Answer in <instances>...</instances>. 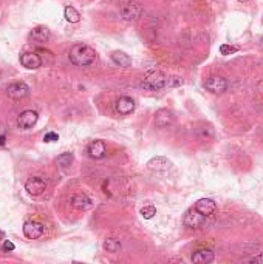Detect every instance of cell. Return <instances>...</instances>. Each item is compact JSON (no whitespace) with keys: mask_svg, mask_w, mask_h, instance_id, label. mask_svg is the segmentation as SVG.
I'll use <instances>...</instances> for the list:
<instances>
[{"mask_svg":"<svg viewBox=\"0 0 263 264\" xmlns=\"http://www.w3.org/2000/svg\"><path fill=\"white\" fill-rule=\"evenodd\" d=\"M68 59L76 66H90L96 61V53L89 45L76 44L68 51Z\"/></svg>","mask_w":263,"mask_h":264,"instance_id":"6da1fadb","label":"cell"},{"mask_svg":"<svg viewBox=\"0 0 263 264\" xmlns=\"http://www.w3.org/2000/svg\"><path fill=\"white\" fill-rule=\"evenodd\" d=\"M140 85L147 91H160L167 87V76L163 74L161 71H150L144 76Z\"/></svg>","mask_w":263,"mask_h":264,"instance_id":"7a4b0ae2","label":"cell"},{"mask_svg":"<svg viewBox=\"0 0 263 264\" xmlns=\"http://www.w3.org/2000/svg\"><path fill=\"white\" fill-rule=\"evenodd\" d=\"M6 94H8V97H11V99H16V101L24 99V97L30 94V87L22 81H17L6 87Z\"/></svg>","mask_w":263,"mask_h":264,"instance_id":"3957f363","label":"cell"},{"mask_svg":"<svg viewBox=\"0 0 263 264\" xmlns=\"http://www.w3.org/2000/svg\"><path fill=\"white\" fill-rule=\"evenodd\" d=\"M204 221H206V217L204 215H201L198 210L195 209H191L186 212V215H184L183 218V224L186 226L188 229H200Z\"/></svg>","mask_w":263,"mask_h":264,"instance_id":"277c9868","label":"cell"},{"mask_svg":"<svg viewBox=\"0 0 263 264\" xmlns=\"http://www.w3.org/2000/svg\"><path fill=\"white\" fill-rule=\"evenodd\" d=\"M121 16H122L124 21H127V22L138 21V19L143 16V6L140 3H136V2H130V3L122 6Z\"/></svg>","mask_w":263,"mask_h":264,"instance_id":"5b68a950","label":"cell"},{"mask_svg":"<svg viewBox=\"0 0 263 264\" xmlns=\"http://www.w3.org/2000/svg\"><path fill=\"white\" fill-rule=\"evenodd\" d=\"M204 87H206V90H209L214 94H221L226 91L228 82H226V79H223L220 76H211L204 81Z\"/></svg>","mask_w":263,"mask_h":264,"instance_id":"8992f818","label":"cell"},{"mask_svg":"<svg viewBox=\"0 0 263 264\" xmlns=\"http://www.w3.org/2000/svg\"><path fill=\"white\" fill-rule=\"evenodd\" d=\"M37 119H39V114L36 111L25 110L17 116V125H19V129H22V130H30L36 125Z\"/></svg>","mask_w":263,"mask_h":264,"instance_id":"52a82bcc","label":"cell"},{"mask_svg":"<svg viewBox=\"0 0 263 264\" xmlns=\"http://www.w3.org/2000/svg\"><path fill=\"white\" fill-rule=\"evenodd\" d=\"M47 189V181L41 176H33L26 182H25V190L33 195V197H37V195L44 193V190Z\"/></svg>","mask_w":263,"mask_h":264,"instance_id":"ba28073f","label":"cell"},{"mask_svg":"<svg viewBox=\"0 0 263 264\" xmlns=\"http://www.w3.org/2000/svg\"><path fill=\"white\" fill-rule=\"evenodd\" d=\"M135 107H136V104H135V101L132 99V97L121 96L115 104V110H116V113L121 114V116H129V114H132L135 111Z\"/></svg>","mask_w":263,"mask_h":264,"instance_id":"9c48e42d","label":"cell"},{"mask_svg":"<svg viewBox=\"0 0 263 264\" xmlns=\"http://www.w3.org/2000/svg\"><path fill=\"white\" fill-rule=\"evenodd\" d=\"M24 235L28 240H37L44 235V226L41 222L30 221L24 224Z\"/></svg>","mask_w":263,"mask_h":264,"instance_id":"30bf717a","label":"cell"},{"mask_svg":"<svg viewBox=\"0 0 263 264\" xmlns=\"http://www.w3.org/2000/svg\"><path fill=\"white\" fill-rule=\"evenodd\" d=\"M21 64L28 70H37L42 66V59L36 53H24L21 54Z\"/></svg>","mask_w":263,"mask_h":264,"instance_id":"8fae6325","label":"cell"},{"mask_svg":"<svg viewBox=\"0 0 263 264\" xmlns=\"http://www.w3.org/2000/svg\"><path fill=\"white\" fill-rule=\"evenodd\" d=\"M193 209L198 210L201 215H204V217H209V215L215 213L217 210V204L214 202L212 199L209 198H201L195 202V205H193Z\"/></svg>","mask_w":263,"mask_h":264,"instance_id":"7c38bea8","label":"cell"},{"mask_svg":"<svg viewBox=\"0 0 263 264\" xmlns=\"http://www.w3.org/2000/svg\"><path fill=\"white\" fill-rule=\"evenodd\" d=\"M87 153L92 159H102L107 153V147L102 141H93L87 149Z\"/></svg>","mask_w":263,"mask_h":264,"instance_id":"4fadbf2b","label":"cell"},{"mask_svg":"<svg viewBox=\"0 0 263 264\" xmlns=\"http://www.w3.org/2000/svg\"><path fill=\"white\" fill-rule=\"evenodd\" d=\"M30 39L37 44H45L51 39V31L47 26H36L30 33Z\"/></svg>","mask_w":263,"mask_h":264,"instance_id":"5bb4252c","label":"cell"},{"mask_svg":"<svg viewBox=\"0 0 263 264\" xmlns=\"http://www.w3.org/2000/svg\"><path fill=\"white\" fill-rule=\"evenodd\" d=\"M155 124L160 129H164V127H169L173 124V113L170 110H166V109H161L157 111L155 114Z\"/></svg>","mask_w":263,"mask_h":264,"instance_id":"9a60e30c","label":"cell"},{"mask_svg":"<svg viewBox=\"0 0 263 264\" xmlns=\"http://www.w3.org/2000/svg\"><path fill=\"white\" fill-rule=\"evenodd\" d=\"M72 205L77 210H87V209L92 207V201H90L89 197H87V195L76 193L72 197Z\"/></svg>","mask_w":263,"mask_h":264,"instance_id":"2e32d148","label":"cell"},{"mask_svg":"<svg viewBox=\"0 0 263 264\" xmlns=\"http://www.w3.org/2000/svg\"><path fill=\"white\" fill-rule=\"evenodd\" d=\"M192 261L197 263V264H209V263L214 261V252L209 250V249L197 250V252L192 255Z\"/></svg>","mask_w":263,"mask_h":264,"instance_id":"e0dca14e","label":"cell"},{"mask_svg":"<svg viewBox=\"0 0 263 264\" xmlns=\"http://www.w3.org/2000/svg\"><path fill=\"white\" fill-rule=\"evenodd\" d=\"M112 61L115 65H118V66H122V68H127L132 65V59L129 54H125L124 51H115L112 53Z\"/></svg>","mask_w":263,"mask_h":264,"instance_id":"ac0fdd59","label":"cell"},{"mask_svg":"<svg viewBox=\"0 0 263 264\" xmlns=\"http://www.w3.org/2000/svg\"><path fill=\"white\" fill-rule=\"evenodd\" d=\"M147 165L150 170H155V172H164L170 169V162L166 158H153L152 161H149Z\"/></svg>","mask_w":263,"mask_h":264,"instance_id":"d6986e66","label":"cell"},{"mask_svg":"<svg viewBox=\"0 0 263 264\" xmlns=\"http://www.w3.org/2000/svg\"><path fill=\"white\" fill-rule=\"evenodd\" d=\"M64 17H65V21L70 22V23H77V22L81 21V14L77 13L73 6H65V9H64Z\"/></svg>","mask_w":263,"mask_h":264,"instance_id":"ffe728a7","label":"cell"},{"mask_svg":"<svg viewBox=\"0 0 263 264\" xmlns=\"http://www.w3.org/2000/svg\"><path fill=\"white\" fill-rule=\"evenodd\" d=\"M104 249L110 253H118L121 250V242L116 238H107L104 241Z\"/></svg>","mask_w":263,"mask_h":264,"instance_id":"44dd1931","label":"cell"},{"mask_svg":"<svg viewBox=\"0 0 263 264\" xmlns=\"http://www.w3.org/2000/svg\"><path fill=\"white\" fill-rule=\"evenodd\" d=\"M73 159H74L73 153H70V152L62 153V154L57 156V165H59V167H62V169H65V167H68V165H72Z\"/></svg>","mask_w":263,"mask_h":264,"instance_id":"7402d4cb","label":"cell"},{"mask_svg":"<svg viewBox=\"0 0 263 264\" xmlns=\"http://www.w3.org/2000/svg\"><path fill=\"white\" fill-rule=\"evenodd\" d=\"M155 215H157V209H155V205H152V204L144 205V207L141 209V217L144 220H150L155 217Z\"/></svg>","mask_w":263,"mask_h":264,"instance_id":"603a6c76","label":"cell"},{"mask_svg":"<svg viewBox=\"0 0 263 264\" xmlns=\"http://www.w3.org/2000/svg\"><path fill=\"white\" fill-rule=\"evenodd\" d=\"M239 51V48L237 46H232V45H228V44H223L220 46V53L223 56H229V54H236Z\"/></svg>","mask_w":263,"mask_h":264,"instance_id":"cb8c5ba5","label":"cell"},{"mask_svg":"<svg viewBox=\"0 0 263 264\" xmlns=\"http://www.w3.org/2000/svg\"><path fill=\"white\" fill-rule=\"evenodd\" d=\"M16 249V246L14 244L9 241V240H5L3 241V244H2V252H13Z\"/></svg>","mask_w":263,"mask_h":264,"instance_id":"d4e9b609","label":"cell"},{"mask_svg":"<svg viewBox=\"0 0 263 264\" xmlns=\"http://www.w3.org/2000/svg\"><path fill=\"white\" fill-rule=\"evenodd\" d=\"M57 139H59V136H57V133H54V132H50V133H47L44 136V141L45 142H54Z\"/></svg>","mask_w":263,"mask_h":264,"instance_id":"484cf974","label":"cell"},{"mask_svg":"<svg viewBox=\"0 0 263 264\" xmlns=\"http://www.w3.org/2000/svg\"><path fill=\"white\" fill-rule=\"evenodd\" d=\"M181 79L180 77H167V87H177V85H181Z\"/></svg>","mask_w":263,"mask_h":264,"instance_id":"4316f807","label":"cell"},{"mask_svg":"<svg viewBox=\"0 0 263 264\" xmlns=\"http://www.w3.org/2000/svg\"><path fill=\"white\" fill-rule=\"evenodd\" d=\"M251 263H263V252L260 253V255H256V257H252L249 258Z\"/></svg>","mask_w":263,"mask_h":264,"instance_id":"83f0119b","label":"cell"},{"mask_svg":"<svg viewBox=\"0 0 263 264\" xmlns=\"http://www.w3.org/2000/svg\"><path fill=\"white\" fill-rule=\"evenodd\" d=\"M5 141H6V136H5V134H2V136H0V147L5 145Z\"/></svg>","mask_w":263,"mask_h":264,"instance_id":"f1b7e54d","label":"cell"},{"mask_svg":"<svg viewBox=\"0 0 263 264\" xmlns=\"http://www.w3.org/2000/svg\"><path fill=\"white\" fill-rule=\"evenodd\" d=\"M5 238V233L2 232V230H0V240H3Z\"/></svg>","mask_w":263,"mask_h":264,"instance_id":"f546056e","label":"cell"},{"mask_svg":"<svg viewBox=\"0 0 263 264\" xmlns=\"http://www.w3.org/2000/svg\"><path fill=\"white\" fill-rule=\"evenodd\" d=\"M237 2H240V3H246V2H249V0H237Z\"/></svg>","mask_w":263,"mask_h":264,"instance_id":"4dcf8cb0","label":"cell"},{"mask_svg":"<svg viewBox=\"0 0 263 264\" xmlns=\"http://www.w3.org/2000/svg\"><path fill=\"white\" fill-rule=\"evenodd\" d=\"M260 45H262V48H263V37L260 39Z\"/></svg>","mask_w":263,"mask_h":264,"instance_id":"1f68e13d","label":"cell"}]
</instances>
